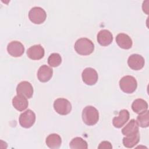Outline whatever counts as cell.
Listing matches in <instances>:
<instances>
[{
	"instance_id": "6da1fadb",
	"label": "cell",
	"mask_w": 149,
	"mask_h": 149,
	"mask_svg": "<svg viewBox=\"0 0 149 149\" xmlns=\"http://www.w3.org/2000/svg\"><path fill=\"white\" fill-rule=\"evenodd\" d=\"M74 49L80 55H88L94 51V45L88 38H81L75 42Z\"/></svg>"
},
{
	"instance_id": "7a4b0ae2",
	"label": "cell",
	"mask_w": 149,
	"mask_h": 149,
	"mask_svg": "<svg viewBox=\"0 0 149 149\" xmlns=\"http://www.w3.org/2000/svg\"><path fill=\"white\" fill-rule=\"evenodd\" d=\"M82 119L84 123L88 126L95 125L99 120L98 110L93 106H86L82 112Z\"/></svg>"
},
{
	"instance_id": "3957f363",
	"label": "cell",
	"mask_w": 149,
	"mask_h": 149,
	"mask_svg": "<svg viewBox=\"0 0 149 149\" xmlns=\"http://www.w3.org/2000/svg\"><path fill=\"white\" fill-rule=\"evenodd\" d=\"M119 87L124 93L131 94L136 90L137 83L134 77L125 76L119 80Z\"/></svg>"
},
{
	"instance_id": "277c9868",
	"label": "cell",
	"mask_w": 149,
	"mask_h": 149,
	"mask_svg": "<svg viewBox=\"0 0 149 149\" xmlns=\"http://www.w3.org/2000/svg\"><path fill=\"white\" fill-rule=\"evenodd\" d=\"M47 17L45 11L40 7L36 6L31 8L29 12V18L34 24H40L44 22Z\"/></svg>"
},
{
	"instance_id": "5b68a950",
	"label": "cell",
	"mask_w": 149,
	"mask_h": 149,
	"mask_svg": "<svg viewBox=\"0 0 149 149\" xmlns=\"http://www.w3.org/2000/svg\"><path fill=\"white\" fill-rule=\"evenodd\" d=\"M54 108L58 113L62 115H66L70 112L72 105L67 99L59 98L54 101Z\"/></svg>"
},
{
	"instance_id": "8992f818",
	"label": "cell",
	"mask_w": 149,
	"mask_h": 149,
	"mask_svg": "<svg viewBox=\"0 0 149 149\" xmlns=\"http://www.w3.org/2000/svg\"><path fill=\"white\" fill-rule=\"evenodd\" d=\"M19 120L22 127L30 128L35 123L36 115L31 109H27L20 114Z\"/></svg>"
},
{
	"instance_id": "52a82bcc",
	"label": "cell",
	"mask_w": 149,
	"mask_h": 149,
	"mask_svg": "<svg viewBox=\"0 0 149 149\" xmlns=\"http://www.w3.org/2000/svg\"><path fill=\"white\" fill-rule=\"evenodd\" d=\"M16 93L17 95L29 99L31 98L33 95V88L30 83L23 81L17 84Z\"/></svg>"
},
{
	"instance_id": "ba28073f",
	"label": "cell",
	"mask_w": 149,
	"mask_h": 149,
	"mask_svg": "<svg viewBox=\"0 0 149 149\" xmlns=\"http://www.w3.org/2000/svg\"><path fill=\"white\" fill-rule=\"evenodd\" d=\"M81 77L84 83L87 85L92 86L95 84L98 80V73L92 68H87L82 72Z\"/></svg>"
},
{
	"instance_id": "9c48e42d",
	"label": "cell",
	"mask_w": 149,
	"mask_h": 149,
	"mask_svg": "<svg viewBox=\"0 0 149 149\" xmlns=\"http://www.w3.org/2000/svg\"><path fill=\"white\" fill-rule=\"evenodd\" d=\"M7 51L11 56L13 57H19L23 54L24 47L20 42L18 41H12L8 44Z\"/></svg>"
},
{
	"instance_id": "30bf717a",
	"label": "cell",
	"mask_w": 149,
	"mask_h": 149,
	"mask_svg": "<svg viewBox=\"0 0 149 149\" xmlns=\"http://www.w3.org/2000/svg\"><path fill=\"white\" fill-rule=\"evenodd\" d=\"M145 63L144 58L139 54H132L127 59V64L129 68L134 70L141 69Z\"/></svg>"
},
{
	"instance_id": "8fae6325",
	"label": "cell",
	"mask_w": 149,
	"mask_h": 149,
	"mask_svg": "<svg viewBox=\"0 0 149 149\" xmlns=\"http://www.w3.org/2000/svg\"><path fill=\"white\" fill-rule=\"evenodd\" d=\"M44 49L40 44L31 46L27 51V56L33 60L41 59L44 57Z\"/></svg>"
},
{
	"instance_id": "7c38bea8",
	"label": "cell",
	"mask_w": 149,
	"mask_h": 149,
	"mask_svg": "<svg viewBox=\"0 0 149 149\" xmlns=\"http://www.w3.org/2000/svg\"><path fill=\"white\" fill-rule=\"evenodd\" d=\"M53 74V70L51 68L47 65H43L40 67L37 72L38 79L41 82H47L52 77Z\"/></svg>"
},
{
	"instance_id": "4fadbf2b",
	"label": "cell",
	"mask_w": 149,
	"mask_h": 149,
	"mask_svg": "<svg viewBox=\"0 0 149 149\" xmlns=\"http://www.w3.org/2000/svg\"><path fill=\"white\" fill-rule=\"evenodd\" d=\"M129 117L130 114L129 111L126 109H122L120 111L118 116H115L113 118V125L116 128H120L128 121Z\"/></svg>"
},
{
	"instance_id": "5bb4252c",
	"label": "cell",
	"mask_w": 149,
	"mask_h": 149,
	"mask_svg": "<svg viewBox=\"0 0 149 149\" xmlns=\"http://www.w3.org/2000/svg\"><path fill=\"white\" fill-rule=\"evenodd\" d=\"M98 42L102 46H107L113 41L112 33L108 30H101L97 34Z\"/></svg>"
},
{
	"instance_id": "9a60e30c",
	"label": "cell",
	"mask_w": 149,
	"mask_h": 149,
	"mask_svg": "<svg viewBox=\"0 0 149 149\" xmlns=\"http://www.w3.org/2000/svg\"><path fill=\"white\" fill-rule=\"evenodd\" d=\"M116 42L119 47L125 49H130L133 44L130 37L124 33H119L116 36Z\"/></svg>"
},
{
	"instance_id": "2e32d148",
	"label": "cell",
	"mask_w": 149,
	"mask_h": 149,
	"mask_svg": "<svg viewBox=\"0 0 149 149\" xmlns=\"http://www.w3.org/2000/svg\"><path fill=\"white\" fill-rule=\"evenodd\" d=\"M45 143L47 146L51 149L59 148L62 143V139L59 135L55 133H52L46 138Z\"/></svg>"
},
{
	"instance_id": "e0dca14e",
	"label": "cell",
	"mask_w": 149,
	"mask_h": 149,
	"mask_svg": "<svg viewBox=\"0 0 149 149\" xmlns=\"http://www.w3.org/2000/svg\"><path fill=\"white\" fill-rule=\"evenodd\" d=\"M12 105L17 111H23L27 108L29 102L26 98L17 95L12 99Z\"/></svg>"
},
{
	"instance_id": "ac0fdd59",
	"label": "cell",
	"mask_w": 149,
	"mask_h": 149,
	"mask_svg": "<svg viewBox=\"0 0 149 149\" xmlns=\"http://www.w3.org/2000/svg\"><path fill=\"white\" fill-rule=\"evenodd\" d=\"M139 132V125L134 119H131L122 129V133L125 136L133 134Z\"/></svg>"
},
{
	"instance_id": "d6986e66",
	"label": "cell",
	"mask_w": 149,
	"mask_h": 149,
	"mask_svg": "<svg viewBox=\"0 0 149 149\" xmlns=\"http://www.w3.org/2000/svg\"><path fill=\"white\" fill-rule=\"evenodd\" d=\"M140 141L139 132L123 138V144L127 148H132L135 146Z\"/></svg>"
},
{
	"instance_id": "ffe728a7",
	"label": "cell",
	"mask_w": 149,
	"mask_h": 149,
	"mask_svg": "<svg viewBox=\"0 0 149 149\" xmlns=\"http://www.w3.org/2000/svg\"><path fill=\"white\" fill-rule=\"evenodd\" d=\"M132 108L135 113L139 114L148 109V104L145 100L138 98L133 102Z\"/></svg>"
},
{
	"instance_id": "44dd1931",
	"label": "cell",
	"mask_w": 149,
	"mask_h": 149,
	"mask_svg": "<svg viewBox=\"0 0 149 149\" xmlns=\"http://www.w3.org/2000/svg\"><path fill=\"white\" fill-rule=\"evenodd\" d=\"M69 146L72 149H87L88 148L87 143L79 137L73 138L70 142Z\"/></svg>"
},
{
	"instance_id": "7402d4cb",
	"label": "cell",
	"mask_w": 149,
	"mask_h": 149,
	"mask_svg": "<svg viewBox=\"0 0 149 149\" xmlns=\"http://www.w3.org/2000/svg\"><path fill=\"white\" fill-rule=\"evenodd\" d=\"M139 126L141 127H147L149 126V112L147 110L139 114L136 120Z\"/></svg>"
},
{
	"instance_id": "603a6c76",
	"label": "cell",
	"mask_w": 149,
	"mask_h": 149,
	"mask_svg": "<svg viewBox=\"0 0 149 149\" xmlns=\"http://www.w3.org/2000/svg\"><path fill=\"white\" fill-rule=\"evenodd\" d=\"M62 62L61 55L58 53L51 54L48 58V63L51 67H57Z\"/></svg>"
},
{
	"instance_id": "cb8c5ba5",
	"label": "cell",
	"mask_w": 149,
	"mask_h": 149,
	"mask_svg": "<svg viewBox=\"0 0 149 149\" xmlns=\"http://www.w3.org/2000/svg\"><path fill=\"white\" fill-rule=\"evenodd\" d=\"M112 148V146L110 142L109 141H104L102 142H101L98 147V148L99 149H101V148Z\"/></svg>"
}]
</instances>
